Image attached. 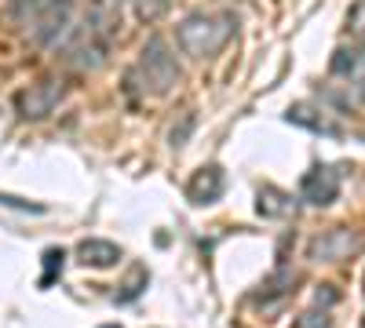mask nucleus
I'll use <instances>...</instances> for the list:
<instances>
[{"mask_svg":"<svg viewBox=\"0 0 365 328\" xmlns=\"http://www.w3.org/2000/svg\"><path fill=\"white\" fill-rule=\"evenodd\" d=\"M234 15L227 11H194L175 26V41L190 58H212L234 37Z\"/></svg>","mask_w":365,"mask_h":328,"instance_id":"nucleus-1","label":"nucleus"},{"mask_svg":"<svg viewBox=\"0 0 365 328\" xmlns=\"http://www.w3.org/2000/svg\"><path fill=\"white\" fill-rule=\"evenodd\" d=\"M179 77H182V70L175 63V55L168 51V44L161 37H150L139 51V63L128 73V84H132V92L158 99V95L172 92V88L179 84Z\"/></svg>","mask_w":365,"mask_h":328,"instance_id":"nucleus-2","label":"nucleus"},{"mask_svg":"<svg viewBox=\"0 0 365 328\" xmlns=\"http://www.w3.org/2000/svg\"><path fill=\"white\" fill-rule=\"evenodd\" d=\"M29 37L44 48H66V41L77 33L73 26V0H29L19 8Z\"/></svg>","mask_w":365,"mask_h":328,"instance_id":"nucleus-3","label":"nucleus"},{"mask_svg":"<svg viewBox=\"0 0 365 328\" xmlns=\"http://www.w3.org/2000/svg\"><path fill=\"white\" fill-rule=\"evenodd\" d=\"M361 252H365V233L354 226L322 230L307 245V259H314V263H344V259H354Z\"/></svg>","mask_w":365,"mask_h":328,"instance_id":"nucleus-4","label":"nucleus"},{"mask_svg":"<svg viewBox=\"0 0 365 328\" xmlns=\"http://www.w3.org/2000/svg\"><path fill=\"white\" fill-rule=\"evenodd\" d=\"M58 99H63V80L41 77L37 84L22 88V92L15 95V106H19V113L26 117V121H41V117H48L58 106Z\"/></svg>","mask_w":365,"mask_h":328,"instance_id":"nucleus-5","label":"nucleus"},{"mask_svg":"<svg viewBox=\"0 0 365 328\" xmlns=\"http://www.w3.org/2000/svg\"><path fill=\"white\" fill-rule=\"evenodd\" d=\"M340 197V171L332 164H314L307 175L299 179V201L311 208H329Z\"/></svg>","mask_w":365,"mask_h":328,"instance_id":"nucleus-6","label":"nucleus"},{"mask_svg":"<svg viewBox=\"0 0 365 328\" xmlns=\"http://www.w3.org/2000/svg\"><path fill=\"white\" fill-rule=\"evenodd\" d=\"M63 55L73 70H99L106 63V41L91 26H77V33L66 41Z\"/></svg>","mask_w":365,"mask_h":328,"instance_id":"nucleus-7","label":"nucleus"},{"mask_svg":"<svg viewBox=\"0 0 365 328\" xmlns=\"http://www.w3.org/2000/svg\"><path fill=\"white\" fill-rule=\"evenodd\" d=\"M332 77H344L358 88V95H365V48H336V55H332L329 63Z\"/></svg>","mask_w":365,"mask_h":328,"instance_id":"nucleus-8","label":"nucleus"},{"mask_svg":"<svg viewBox=\"0 0 365 328\" xmlns=\"http://www.w3.org/2000/svg\"><path fill=\"white\" fill-rule=\"evenodd\" d=\"M187 197L194 204H216L223 197V168H216V164L197 168L194 179L187 183Z\"/></svg>","mask_w":365,"mask_h":328,"instance_id":"nucleus-9","label":"nucleus"},{"mask_svg":"<svg viewBox=\"0 0 365 328\" xmlns=\"http://www.w3.org/2000/svg\"><path fill=\"white\" fill-rule=\"evenodd\" d=\"M77 259L81 266H91V270H110V266L120 263V248L106 237H88V241L77 245Z\"/></svg>","mask_w":365,"mask_h":328,"instance_id":"nucleus-10","label":"nucleus"},{"mask_svg":"<svg viewBox=\"0 0 365 328\" xmlns=\"http://www.w3.org/2000/svg\"><path fill=\"white\" fill-rule=\"evenodd\" d=\"M88 26L103 41L120 33V0H88Z\"/></svg>","mask_w":365,"mask_h":328,"instance_id":"nucleus-11","label":"nucleus"},{"mask_svg":"<svg viewBox=\"0 0 365 328\" xmlns=\"http://www.w3.org/2000/svg\"><path fill=\"white\" fill-rule=\"evenodd\" d=\"M292 197L289 194H282V190H274V186H263L259 190V216H285V212H292Z\"/></svg>","mask_w":365,"mask_h":328,"instance_id":"nucleus-12","label":"nucleus"},{"mask_svg":"<svg viewBox=\"0 0 365 328\" xmlns=\"http://www.w3.org/2000/svg\"><path fill=\"white\" fill-rule=\"evenodd\" d=\"M311 113H314V110H307V106H292V110H289V121L311 128V132H322V135H336V128H332L325 117H311Z\"/></svg>","mask_w":365,"mask_h":328,"instance_id":"nucleus-13","label":"nucleus"},{"mask_svg":"<svg viewBox=\"0 0 365 328\" xmlns=\"http://www.w3.org/2000/svg\"><path fill=\"white\" fill-rule=\"evenodd\" d=\"M347 33L365 48V0H354L351 11H347Z\"/></svg>","mask_w":365,"mask_h":328,"instance_id":"nucleus-14","label":"nucleus"},{"mask_svg":"<svg viewBox=\"0 0 365 328\" xmlns=\"http://www.w3.org/2000/svg\"><path fill=\"white\" fill-rule=\"evenodd\" d=\"M296 328H332V321H329V314L322 310H311V314H303L299 321H296Z\"/></svg>","mask_w":365,"mask_h":328,"instance_id":"nucleus-15","label":"nucleus"},{"mask_svg":"<svg viewBox=\"0 0 365 328\" xmlns=\"http://www.w3.org/2000/svg\"><path fill=\"white\" fill-rule=\"evenodd\" d=\"M63 259H66V255H63V248H48V252H44V266H48L44 285L51 281V274H55V270H63Z\"/></svg>","mask_w":365,"mask_h":328,"instance_id":"nucleus-16","label":"nucleus"},{"mask_svg":"<svg viewBox=\"0 0 365 328\" xmlns=\"http://www.w3.org/2000/svg\"><path fill=\"white\" fill-rule=\"evenodd\" d=\"M190 125H194V117L187 113V117H182V125H179V128H172V146H175V150H179V146H182V139H187Z\"/></svg>","mask_w":365,"mask_h":328,"instance_id":"nucleus-17","label":"nucleus"},{"mask_svg":"<svg viewBox=\"0 0 365 328\" xmlns=\"http://www.w3.org/2000/svg\"><path fill=\"white\" fill-rule=\"evenodd\" d=\"M0 204H8V208H22V212H44L41 204H26V201H19V197H8V194H0Z\"/></svg>","mask_w":365,"mask_h":328,"instance_id":"nucleus-18","label":"nucleus"},{"mask_svg":"<svg viewBox=\"0 0 365 328\" xmlns=\"http://www.w3.org/2000/svg\"><path fill=\"white\" fill-rule=\"evenodd\" d=\"M135 4H139V11H143V15H158V11L168 4V0H135Z\"/></svg>","mask_w":365,"mask_h":328,"instance_id":"nucleus-19","label":"nucleus"},{"mask_svg":"<svg viewBox=\"0 0 365 328\" xmlns=\"http://www.w3.org/2000/svg\"><path fill=\"white\" fill-rule=\"evenodd\" d=\"M103 328H120V324H103Z\"/></svg>","mask_w":365,"mask_h":328,"instance_id":"nucleus-20","label":"nucleus"}]
</instances>
